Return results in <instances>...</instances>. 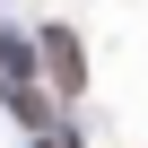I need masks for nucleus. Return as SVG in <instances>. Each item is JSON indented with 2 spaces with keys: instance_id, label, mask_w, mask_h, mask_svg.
Listing matches in <instances>:
<instances>
[{
  "instance_id": "obj_2",
  "label": "nucleus",
  "mask_w": 148,
  "mask_h": 148,
  "mask_svg": "<svg viewBox=\"0 0 148 148\" xmlns=\"http://www.w3.org/2000/svg\"><path fill=\"white\" fill-rule=\"evenodd\" d=\"M35 148H79V139H35Z\"/></svg>"
},
{
  "instance_id": "obj_1",
  "label": "nucleus",
  "mask_w": 148,
  "mask_h": 148,
  "mask_svg": "<svg viewBox=\"0 0 148 148\" xmlns=\"http://www.w3.org/2000/svg\"><path fill=\"white\" fill-rule=\"evenodd\" d=\"M44 70H52V96H79L87 87V52H79V35H70V26H44Z\"/></svg>"
}]
</instances>
